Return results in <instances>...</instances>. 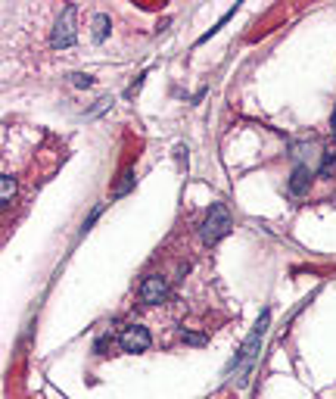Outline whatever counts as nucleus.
<instances>
[{
  "label": "nucleus",
  "instance_id": "8",
  "mask_svg": "<svg viewBox=\"0 0 336 399\" xmlns=\"http://www.w3.org/2000/svg\"><path fill=\"white\" fill-rule=\"evenodd\" d=\"M12 197H16V178H10V175H3L0 178V203L10 206Z\"/></svg>",
  "mask_w": 336,
  "mask_h": 399
},
{
  "label": "nucleus",
  "instance_id": "2",
  "mask_svg": "<svg viewBox=\"0 0 336 399\" xmlns=\"http://www.w3.org/2000/svg\"><path fill=\"white\" fill-rule=\"evenodd\" d=\"M268 321H271V312H261V318H259V324L252 328V334L246 337V343L240 346V355H236L234 362L227 365V371H236L240 365H246V362H252L255 359V353H259V346H261V337H265V330H268Z\"/></svg>",
  "mask_w": 336,
  "mask_h": 399
},
{
  "label": "nucleus",
  "instance_id": "10",
  "mask_svg": "<svg viewBox=\"0 0 336 399\" xmlns=\"http://www.w3.org/2000/svg\"><path fill=\"white\" fill-rule=\"evenodd\" d=\"M131 187H134V172H124V175H122V184L115 187V197H124Z\"/></svg>",
  "mask_w": 336,
  "mask_h": 399
},
{
  "label": "nucleus",
  "instance_id": "12",
  "mask_svg": "<svg viewBox=\"0 0 336 399\" xmlns=\"http://www.w3.org/2000/svg\"><path fill=\"white\" fill-rule=\"evenodd\" d=\"M184 343H193V346H199V343H205L203 334H184Z\"/></svg>",
  "mask_w": 336,
  "mask_h": 399
},
{
  "label": "nucleus",
  "instance_id": "11",
  "mask_svg": "<svg viewBox=\"0 0 336 399\" xmlns=\"http://www.w3.org/2000/svg\"><path fill=\"white\" fill-rule=\"evenodd\" d=\"M72 85H75V87H91L93 78H91V75H81V72H78V75H72Z\"/></svg>",
  "mask_w": 336,
  "mask_h": 399
},
{
  "label": "nucleus",
  "instance_id": "3",
  "mask_svg": "<svg viewBox=\"0 0 336 399\" xmlns=\"http://www.w3.org/2000/svg\"><path fill=\"white\" fill-rule=\"evenodd\" d=\"M75 16H78V6L68 3L66 10H62L59 22H56L53 37H50V44H53L56 50H66V47H72V44H75Z\"/></svg>",
  "mask_w": 336,
  "mask_h": 399
},
{
  "label": "nucleus",
  "instance_id": "4",
  "mask_svg": "<svg viewBox=\"0 0 336 399\" xmlns=\"http://www.w3.org/2000/svg\"><path fill=\"white\" fill-rule=\"evenodd\" d=\"M149 343H153V337H149V330L143 328V324H128V328L118 334V346H122L124 353H147Z\"/></svg>",
  "mask_w": 336,
  "mask_h": 399
},
{
  "label": "nucleus",
  "instance_id": "13",
  "mask_svg": "<svg viewBox=\"0 0 336 399\" xmlns=\"http://www.w3.org/2000/svg\"><path fill=\"white\" fill-rule=\"evenodd\" d=\"M333 134H336V109H333Z\"/></svg>",
  "mask_w": 336,
  "mask_h": 399
},
{
  "label": "nucleus",
  "instance_id": "1",
  "mask_svg": "<svg viewBox=\"0 0 336 399\" xmlns=\"http://www.w3.org/2000/svg\"><path fill=\"white\" fill-rule=\"evenodd\" d=\"M230 228H234V218H230L227 206H224V203H212L209 212H205V218H203L199 237H203L205 247H215L224 234H230Z\"/></svg>",
  "mask_w": 336,
  "mask_h": 399
},
{
  "label": "nucleus",
  "instance_id": "6",
  "mask_svg": "<svg viewBox=\"0 0 336 399\" xmlns=\"http://www.w3.org/2000/svg\"><path fill=\"white\" fill-rule=\"evenodd\" d=\"M311 178H315V175H311L308 166H296L290 175V181H286V187H290L292 197H305V193L311 190Z\"/></svg>",
  "mask_w": 336,
  "mask_h": 399
},
{
  "label": "nucleus",
  "instance_id": "9",
  "mask_svg": "<svg viewBox=\"0 0 336 399\" xmlns=\"http://www.w3.org/2000/svg\"><path fill=\"white\" fill-rule=\"evenodd\" d=\"M317 175H321V178H333L336 175V150L333 147L324 153V162H321V168H317Z\"/></svg>",
  "mask_w": 336,
  "mask_h": 399
},
{
  "label": "nucleus",
  "instance_id": "7",
  "mask_svg": "<svg viewBox=\"0 0 336 399\" xmlns=\"http://www.w3.org/2000/svg\"><path fill=\"white\" fill-rule=\"evenodd\" d=\"M91 37H93L97 44H103L106 37H109V16H106V12L93 16V22H91Z\"/></svg>",
  "mask_w": 336,
  "mask_h": 399
},
{
  "label": "nucleus",
  "instance_id": "5",
  "mask_svg": "<svg viewBox=\"0 0 336 399\" xmlns=\"http://www.w3.org/2000/svg\"><path fill=\"white\" fill-rule=\"evenodd\" d=\"M140 299L147 305H159L168 299V278H162V274H147L140 284Z\"/></svg>",
  "mask_w": 336,
  "mask_h": 399
}]
</instances>
